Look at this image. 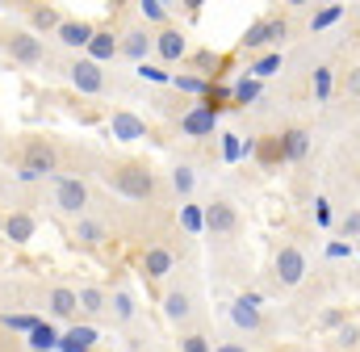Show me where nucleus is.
Returning a JSON list of instances; mask_svg holds the SVG:
<instances>
[{
    "label": "nucleus",
    "instance_id": "1",
    "mask_svg": "<svg viewBox=\"0 0 360 352\" xmlns=\"http://www.w3.org/2000/svg\"><path fill=\"white\" fill-rule=\"evenodd\" d=\"M105 180L126 201H155L160 197V172L147 160H109L105 164Z\"/></svg>",
    "mask_w": 360,
    "mask_h": 352
},
{
    "label": "nucleus",
    "instance_id": "2",
    "mask_svg": "<svg viewBox=\"0 0 360 352\" xmlns=\"http://www.w3.org/2000/svg\"><path fill=\"white\" fill-rule=\"evenodd\" d=\"M59 143L51 134H21V160H17V180L21 184H38V180H55L59 176Z\"/></svg>",
    "mask_w": 360,
    "mask_h": 352
},
{
    "label": "nucleus",
    "instance_id": "3",
    "mask_svg": "<svg viewBox=\"0 0 360 352\" xmlns=\"http://www.w3.org/2000/svg\"><path fill=\"white\" fill-rule=\"evenodd\" d=\"M51 210L63 222H80L92 214V189L84 176H55L51 180Z\"/></svg>",
    "mask_w": 360,
    "mask_h": 352
},
{
    "label": "nucleus",
    "instance_id": "4",
    "mask_svg": "<svg viewBox=\"0 0 360 352\" xmlns=\"http://www.w3.org/2000/svg\"><path fill=\"white\" fill-rule=\"evenodd\" d=\"M201 214H205V235H210V244L231 248V244L239 239L243 218H239V206H235L231 197H210V201H201Z\"/></svg>",
    "mask_w": 360,
    "mask_h": 352
},
{
    "label": "nucleus",
    "instance_id": "5",
    "mask_svg": "<svg viewBox=\"0 0 360 352\" xmlns=\"http://www.w3.org/2000/svg\"><path fill=\"white\" fill-rule=\"evenodd\" d=\"M289 38V17L285 13H264V17H256L248 30H243V38H239V51H281V42Z\"/></svg>",
    "mask_w": 360,
    "mask_h": 352
},
{
    "label": "nucleus",
    "instance_id": "6",
    "mask_svg": "<svg viewBox=\"0 0 360 352\" xmlns=\"http://www.w3.org/2000/svg\"><path fill=\"white\" fill-rule=\"evenodd\" d=\"M306 272H310V260H306V252H302L297 244H281V248H276V256H272V277H276L281 289H297V285L306 281Z\"/></svg>",
    "mask_w": 360,
    "mask_h": 352
},
{
    "label": "nucleus",
    "instance_id": "7",
    "mask_svg": "<svg viewBox=\"0 0 360 352\" xmlns=\"http://www.w3.org/2000/svg\"><path fill=\"white\" fill-rule=\"evenodd\" d=\"M117 59H130L134 68L151 63V59H155V30L143 25V21H130V25L122 30V51H117Z\"/></svg>",
    "mask_w": 360,
    "mask_h": 352
},
{
    "label": "nucleus",
    "instance_id": "8",
    "mask_svg": "<svg viewBox=\"0 0 360 352\" xmlns=\"http://www.w3.org/2000/svg\"><path fill=\"white\" fill-rule=\"evenodd\" d=\"M160 306H164V319H168L176 332L193 327V319H197V294L184 289V285H168V289L160 294Z\"/></svg>",
    "mask_w": 360,
    "mask_h": 352
},
{
    "label": "nucleus",
    "instance_id": "9",
    "mask_svg": "<svg viewBox=\"0 0 360 352\" xmlns=\"http://www.w3.org/2000/svg\"><path fill=\"white\" fill-rule=\"evenodd\" d=\"M63 76H68V84L76 88L80 96H101V92L109 88L105 68H101V63H92V59H84V55H76V59L63 68Z\"/></svg>",
    "mask_w": 360,
    "mask_h": 352
},
{
    "label": "nucleus",
    "instance_id": "10",
    "mask_svg": "<svg viewBox=\"0 0 360 352\" xmlns=\"http://www.w3.org/2000/svg\"><path fill=\"white\" fill-rule=\"evenodd\" d=\"M231 323L248 336H264L269 332V315H264V298L260 294H239L231 302Z\"/></svg>",
    "mask_w": 360,
    "mask_h": 352
},
{
    "label": "nucleus",
    "instance_id": "11",
    "mask_svg": "<svg viewBox=\"0 0 360 352\" xmlns=\"http://www.w3.org/2000/svg\"><path fill=\"white\" fill-rule=\"evenodd\" d=\"M4 55H8L13 63H21V68H42V63H46V46H42V38L30 34V30L4 34Z\"/></svg>",
    "mask_w": 360,
    "mask_h": 352
},
{
    "label": "nucleus",
    "instance_id": "12",
    "mask_svg": "<svg viewBox=\"0 0 360 352\" xmlns=\"http://www.w3.org/2000/svg\"><path fill=\"white\" fill-rule=\"evenodd\" d=\"M188 51H193V42H188V34H184L180 25L155 30V63H160V68H176V63H184Z\"/></svg>",
    "mask_w": 360,
    "mask_h": 352
},
{
    "label": "nucleus",
    "instance_id": "13",
    "mask_svg": "<svg viewBox=\"0 0 360 352\" xmlns=\"http://www.w3.org/2000/svg\"><path fill=\"white\" fill-rule=\"evenodd\" d=\"M168 272H176V252H172L168 244H147L143 256H139V277H143L147 285H160Z\"/></svg>",
    "mask_w": 360,
    "mask_h": 352
},
{
    "label": "nucleus",
    "instance_id": "14",
    "mask_svg": "<svg viewBox=\"0 0 360 352\" xmlns=\"http://www.w3.org/2000/svg\"><path fill=\"white\" fill-rule=\"evenodd\" d=\"M105 126L117 143H139V139H151V126L147 118H139L134 109H109L105 113Z\"/></svg>",
    "mask_w": 360,
    "mask_h": 352
},
{
    "label": "nucleus",
    "instance_id": "15",
    "mask_svg": "<svg viewBox=\"0 0 360 352\" xmlns=\"http://www.w3.org/2000/svg\"><path fill=\"white\" fill-rule=\"evenodd\" d=\"M46 315H51V323H76L80 319V294H76V285L55 281L46 289Z\"/></svg>",
    "mask_w": 360,
    "mask_h": 352
},
{
    "label": "nucleus",
    "instance_id": "16",
    "mask_svg": "<svg viewBox=\"0 0 360 352\" xmlns=\"http://www.w3.org/2000/svg\"><path fill=\"white\" fill-rule=\"evenodd\" d=\"M109 227L101 222V218H80V222H72V248L76 252H89V256H96V252H105L109 248Z\"/></svg>",
    "mask_w": 360,
    "mask_h": 352
},
{
    "label": "nucleus",
    "instance_id": "17",
    "mask_svg": "<svg viewBox=\"0 0 360 352\" xmlns=\"http://www.w3.org/2000/svg\"><path fill=\"white\" fill-rule=\"evenodd\" d=\"M176 134H184V139H214L218 134V113L205 109V105H188L176 122Z\"/></svg>",
    "mask_w": 360,
    "mask_h": 352
},
{
    "label": "nucleus",
    "instance_id": "18",
    "mask_svg": "<svg viewBox=\"0 0 360 352\" xmlns=\"http://www.w3.org/2000/svg\"><path fill=\"white\" fill-rule=\"evenodd\" d=\"M92 34H96V25L84 21V17H63V25L55 30V42L63 46V51H76V55H84L92 42Z\"/></svg>",
    "mask_w": 360,
    "mask_h": 352
},
{
    "label": "nucleus",
    "instance_id": "19",
    "mask_svg": "<svg viewBox=\"0 0 360 352\" xmlns=\"http://www.w3.org/2000/svg\"><path fill=\"white\" fill-rule=\"evenodd\" d=\"M117 51H122V30H113V25H96V34H92L89 51H84V59H92V63H113L117 59Z\"/></svg>",
    "mask_w": 360,
    "mask_h": 352
},
{
    "label": "nucleus",
    "instance_id": "20",
    "mask_svg": "<svg viewBox=\"0 0 360 352\" xmlns=\"http://www.w3.org/2000/svg\"><path fill=\"white\" fill-rule=\"evenodd\" d=\"M101 348V332L92 323H68L63 336H59V352H96Z\"/></svg>",
    "mask_w": 360,
    "mask_h": 352
},
{
    "label": "nucleus",
    "instance_id": "21",
    "mask_svg": "<svg viewBox=\"0 0 360 352\" xmlns=\"http://www.w3.org/2000/svg\"><path fill=\"white\" fill-rule=\"evenodd\" d=\"M34 235H38V218H34L30 210H8V214H4V239H8L13 248H25Z\"/></svg>",
    "mask_w": 360,
    "mask_h": 352
},
{
    "label": "nucleus",
    "instance_id": "22",
    "mask_svg": "<svg viewBox=\"0 0 360 352\" xmlns=\"http://www.w3.org/2000/svg\"><path fill=\"white\" fill-rule=\"evenodd\" d=\"M76 294H80V323L96 327V319L109 315V289L105 285H80Z\"/></svg>",
    "mask_w": 360,
    "mask_h": 352
},
{
    "label": "nucleus",
    "instance_id": "23",
    "mask_svg": "<svg viewBox=\"0 0 360 352\" xmlns=\"http://www.w3.org/2000/svg\"><path fill=\"white\" fill-rule=\"evenodd\" d=\"M109 319H113L117 327H130V323L139 319V302H134V294H130L126 285H113V289H109Z\"/></svg>",
    "mask_w": 360,
    "mask_h": 352
},
{
    "label": "nucleus",
    "instance_id": "24",
    "mask_svg": "<svg viewBox=\"0 0 360 352\" xmlns=\"http://www.w3.org/2000/svg\"><path fill=\"white\" fill-rule=\"evenodd\" d=\"M25 21H30V34H55L63 25V13L55 4H25Z\"/></svg>",
    "mask_w": 360,
    "mask_h": 352
},
{
    "label": "nucleus",
    "instance_id": "25",
    "mask_svg": "<svg viewBox=\"0 0 360 352\" xmlns=\"http://www.w3.org/2000/svg\"><path fill=\"white\" fill-rule=\"evenodd\" d=\"M281 147H285V164H302L306 151H310V130H306V126L281 130Z\"/></svg>",
    "mask_w": 360,
    "mask_h": 352
},
{
    "label": "nucleus",
    "instance_id": "26",
    "mask_svg": "<svg viewBox=\"0 0 360 352\" xmlns=\"http://www.w3.org/2000/svg\"><path fill=\"white\" fill-rule=\"evenodd\" d=\"M59 323H51V319H42L30 336H25V352H59Z\"/></svg>",
    "mask_w": 360,
    "mask_h": 352
},
{
    "label": "nucleus",
    "instance_id": "27",
    "mask_svg": "<svg viewBox=\"0 0 360 352\" xmlns=\"http://www.w3.org/2000/svg\"><path fill=\"white\" fill-rule=\"evenodd\" d=\"M260 96H264V84H260V80L239 76V80L231 84V109H248V105H256Z\"/></svg>",
    "mask_w": 360,
    "mask_h": 352
},
{
    "label": "nucleus",
    "instance_id": "28",
    "mask_svg": "<svg viewBox=\"0 0 360 352\" xmlns=\"http://www.w3.org/2000/svg\"><path fill=\"white\" fill-rule=\"evenodd\" d=\"M281 63H285V59H281V51H264V55H256V59L248 63V72H243V76H252V80H260V84H264V80H272V76L281 72Z\"/></svg>",
    "mask_w": 360,
    "mask_h": 352
},
{
    "label": "nucleus",
    "instance_id": "29",
    "mask_svg": "<svg viewBox=\"0 0 360 352\" xmlns=\"http://www.w3.org/2000/svg\"><path fill=\"white\" fill-rule=\"evenodd\" d=\"M256 164H260V168H276V164H285L281 134H264V139H256Z\"/></svg>",
    "mask_w": 360,
    "mask_h": 352
},
{
    "label": "nucleus",
    "instance_id": "30",
    "mask_svg": "<svg viewBox=\"0 0 360 352\" xmlns=\"http://www.w3.org/2000/svg\"><path fill=\"white\" fill-rule=\"evenodd\" d=\"M180 227H184V235H193V239H201V235H205L201 201H180Z\"/></svg>",
    "mask_w": 360,
    "mask_h": 352
},
{
    "label": "nucleus",
    "instance_id": "31",
    "mask_svg": "<svg viewBox=\"0 0 360 352\" xmlns=\"http://www.w3.org/2000/svg\"><path fill=\"white\" fill-rule=\"evenodd\" d=\"M168 184H172V193H176L180 201H193V189H197V172H193V164H176L172 176H168Z\"/></svg>",
    "mask_w": 360,
    "mask_h": 352
},
{
    "label": "nucleus",
    "instance_id": "32",
    "mask_svg": "<svg viewBox=\"0 0 360 352\" xmlns=\"http://www.w3.org/2000/svg\"><path fill=\"white\" fill-rule=\"evenodd\" d=\"M176 352H214V340L201 327H184V332H176Z\"/></svg>",
    "mask_w": 360,
    "mask_h": 352
},
{
    "label": "nucleus",
    "instance_id": "33",
    "mask_svg": "<svg viewBox=\"0 0 360 352\" xmlns=\"http://www.w3.org/2000/svg\"><path fill=\"white\" fill-rule=\"evenodd\" d=\"M38 323H42V319L30 315V310H4V315H0V327H4V332H17V336H30Z\"/></svg>",
    "mask_w": 360,
    "mask_h": 352
},
{
    "label": "nucleus",
    "instance_id": "34",
    "mask_svg": "<svg viewBox=\"0 0 360 352\" xmlns=\"http://www.w3.org/2000/svg\"><path fill=\"white\" fill-rule=\"evenodd\" d=\"M310 88H314V101L319 105H327L331 101V92H335V68H314V80H310Z\"/></svg>",
    "mask_w": 360,
    "mask_h": 352
},
{
    "label": "nucleus",
    "instance_id": "35",
    "mask_svg": "<svg viewBox=\"0 0 360 352\" xmlns=\"http://www.w3.org/2000/svg\"><path fill=\"white\" fill-rule=\"evenodd\" d=\"M172 88L184 92V96H197V101H201V96H205V88H210V80H205V76H197V72H176V76H172Z\"/></svg>",
    "mask_w": 360,
    "mask_h": 352
},
{
    "label": "nucleus",
    "instance_id": "36",
    "mask_svg": "<svg viewBox=\"0 0 360 352\" xmlns=\"http://www.w3.org/2000/svg\"><path fill=\"white\" fill-rule=\"evenodd\" d=\"M139 13H143V25H147V21H151V25H160V30H164V25H172V13H168V4H164V0H143V4H139Z\"/></svg>",
    "mask_w": 360,
    "mask_h": 352
},
{
    "label": "nucleus",
    "instance_id": "37",
    "mask_svg": "<svg viewBox=\"0 0 360 352\" xmlns=\"http://www.w3.org/2000/svg\"><path fill=\"white\" fill-rule=\"evenodd\" d=\"M340 17H344V4H323V8L310 17V34H323V30H331Z\"/></svg>",
    "mask_w": 360,
    "mask_h": 352
},
{
    "label": "nucleus",
    "instance_id": "38",
    "mask_svg": "<svg viewBox=\"0 0 360 352\" xmlns=\"http://www.w3.org/2000/svg\"><path fill=\"white\" fill-rule=\"evenodd\" d=\"M134 72H139V80H147V84H172V76H176V72L160 68L155 59H151V63H143V68H134Z\"/></svg>",
    "mask_w": 360,
    "mask_h": 352
},
{
    "label": "nucleus",
    "instance_id": "39",
    "mask_svg": "<svg viewBox=\"0 0 360 352\" xmlns=\"http://www.w3.org/2000/svg\"><path fill=\"white\" fill-rule=\"evenodd\" d=\"M335 344H340V352H356L360 348V327L356 323H344V327L335 332Z\"/></svg>",
    "mask_w": 360,
    "mask_h": 352
},
{
    "label": "nucleus",
    "instance_id": "40",
    "mask_svg": "<svg viewBox=\"0 0 360 352\" xmlns=\"http://www.w3.org/2000/svg\"><path fill=\"white\" fill-rule=\"evenodd\" d=\"M218 139H222V160L235 164L243 156V134H218Z\"/></svg>",
    "mask_w": 360,
    "mask_h": 352
},
{
    "label": "nucleus",
    "instance_id": "41",
    "mask_svg": "<svg viewBox=\"0 0 360 352\" xmlns=\"http://www.w3.org/2000/svg\"><path fill=\"white\" fill-rule=\"evenodd\" d=\"M314 222H319L323 231L335 222V210H331V201H327V197H314Z\"/></svg>",
    "mask_w": 360,
    "mask_h": 352
},
{
    "label": "nucleus",
    "instance_id": "42",
    "mask_svg": "<svg viewBox=\"0 0 360 352\" xmlns=\"http://www.w3.org/2000/svg\"><path fill=\"white\" fill-rule=\"evenodd\" d=\"M327 256H331V260H352V244L331 239V244H327Z\"/></svg>",
    "mask_w": 360,
    "mask_h": 352
},
{
    "label": "nucleus",
    "instance_id": "43",
    "mask_svg": "<svg viewBox=\"0 0 360 352\" xmlns=\"http://www.w3.org/2000/svg\"><path fill=\"white\" fill-rule=\"evenodd\" d=\"M344 88H348V96H352V101H360V63H356V68H348Z\"/></svg>",
    "mask_w": 360,
    "mask_h": 352
},
{
    "label": "nucleus",
    "instance_id": "44",
    "mask_svg": "<svg viewBox=\"0 0 360 352\" xmlns=\"http://www.w3.org/2000/svg\"><path fill=\"white\" fill-rule=\"evenodd\" d=\"M344 235H348V239H360V210H352V214L344 218Z\"/></svg>",
    "mask_w": 360,
    "mask_h": 352
},
{
    "label": "nucleus",
    "instance_id": "45",
    "mask_svg": "<svg viewBox=\"0 0 360 352\" xmlns=\"http://www.w3.org/2000/svg\"><path fill=\"white\" fill-rule=\"evenodd\" d=\"M344 323H348V315H344V310H327V315H323V327H335V332H340Z\"/></svg>",
    "mask_w": 360,
    "mask_h": 352
},
{
    "label": "nucleus",
    "instance_id": "46",
    "mask_svg": "<svg viewBox=\"0 0 360 352\" xmlns=\"http://www.w3.org/2000/svg\"><path fill=\"white\" fill-rule=\"evenodd\" d=\"M214 352H252V348H248L243 340H218V344H214Z\"/></svg>",
    "mask_w": 360,
    "mask_h": 352
},
{
    "label": "nucleus",
    "instance_id": "47",
    "mask_svg": "<svg viewBox=\"0 0 360 352\" xmlns=\"http://www.w3.org/2000/svg\"><path fill=\"white\" fill-rule=\"evenodd\" d=\"M0 235H4V214H0Z\"/></svg>",
    "mask_w": 360,
    "mask_h": 352
},
{
    "label": "nucleus",
    "instance_id": "48",
    "mask_svg": "<svg viewBox=\"0 0 360 352\" xmlns=\"http://www.w3.org/2000/svg\"><path fill=\"white\" fill-rule=\"evenodd\" d=\"M160 352H176V348H160Z\"/></svg>",
    "mask_w": 360,
    "mask_h": 352
}]
</instances>
